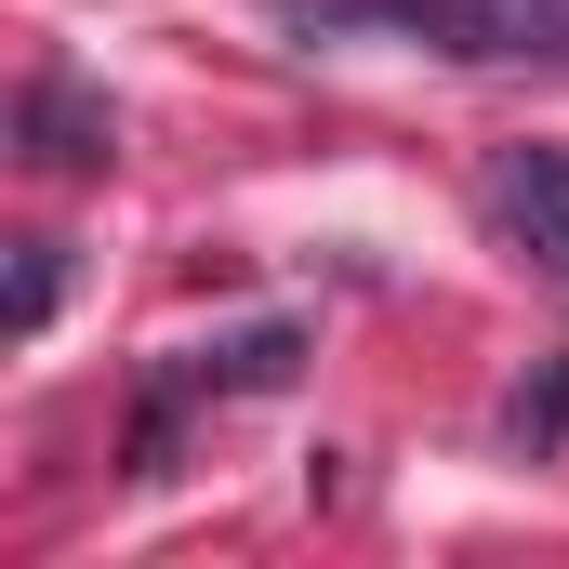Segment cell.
Listing matches in <instances>:
<instances>
[{
    "label": "cell",
    "mask_w": 569,
    "mask_h": 569,
    "mask_svg": "<svg viewBox=\"0 0 569 569\" xmlns=\"http://www.w3.org/2000/svg\"><path fill=\"white\" fill-rule=\"evenodd\" d=\"M490 212H503V239L569 291V159L557 146H503V159H490Z\"/></svg>",
    "instance_id": "cell-3"
},
{
    "label": "cell",
    "mask_w": 569,
    "mask_h": 569,
    "mask_svg": "<svg viewBox=\"0 0 569 569\" xmlns=\"http://www.w3.org/2000/svg\"><path fill=\"white\" fill-rule=\"evenodd\" d=\"M557 425H569V358L530 385V398H517V450H557Z\"/></svg>",
    "instance_id": "cell-5"
},
{
    "label": "cell",
    "mask_w": 569,
    "mask_h": 569,
    "mask_svg": "<svg viewBox=\"0 0 569 569\" xmlns=\"http://www.w3.org/2000/svg\"><path fill=\"white\" fill-rule=\"evenodd\" d=\"M13 146H27L40 172H107V159H120V120H107V93H93V80L40 67V80H27V107H13Z\"/></svg>",
    "instance_id": "cell-2"
},
{
    "label": "cell",
    "mask_w": 569,
    "mask_h": 569,
    "mask_svg": "<svg viewBox=\"0 0 569 569\" xmlns=\"http://www.w3.org/2000/svg\"><path fill=\"white\" fill-rule=\"evenodd\" d=\"M53 305H67V239H13V345L53 331Z\"/></svg>",
    "instance_id": "cell-4"
},
{
    "label": "cell",
    "mask_w": 569,
    "mask_h": 569,
    "mask_svg": "<svg viewBox=\"0 0 569 569\" xmlns=\"http://www.w3.org/2000/svg\"><path fill=\"white\" fill-rule=\"evenodd\" d=\"M291 40H411L450 67H569V0H279Z\"/></svg>",
    "instance_id": "cell-1"
}]
</instances>
